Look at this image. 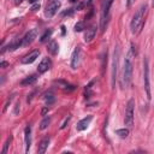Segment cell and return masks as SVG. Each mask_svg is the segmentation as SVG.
<instances>
[{
    "mask_svg": "<svg viewBox=\"0 0 154 154\" xmlns=\"http://www.w3.org/2000/svg\"><path fill=\"white\" fill-rule=\"evenodd\" d=\"M112 2H113V0H102V4H101V18H100V26H101L102 31L106 28V24H107L108 17H109V8H111Z\"/></svg>",
    "mask_w": 154,
    "mask_h": 154,
    "instance_id": "3957f363",
    "label": "cell"
},
{
    "mask_svg": "<svg viewBox=\"0 0 154 154\" xmlns=\"http://www.w3.org/2000/svg\"><path fill=\"white\" fill-rule=\"evenodd\" d=\"M55 83H58V84L60 85V88H63L64 90H67V91H70V90H73V89H75V85H71V84H69L67 82H65V81H63V79L55 81Z\"/></svg>",
    "mask_w": 154,
    "mask_h": 154,
    "instance_id": "ac0fdd59",
    "label": "cell"
},
{
    "mask_svg": "<svg viewBox=\"0 0 154 154\" xmlns=\"http://www.w3.org/2000/svg\"><path fill=\"white\" fill-rule=\"evenodd\" d=\"M60 6H61V2H60L59 0H53V1H51V2L47 5L46 10H45V16L48 17V18H52V17L58 12V10L60 8Z\"/></svg>",
    "mask_w": 154,
    "mask_h": 154,
    "instance_id": "52a82bcc",
    "label": "cell"
},
{
    "mask_svg": "<svg viewBox=\"0 0 154 154\" xmlns=\"http://www.w3.org/2000/svg\"><path fill=\"white\" fill-rule=\"evenodd\" d=\"M134 113H135V100L130 99L126 103L125 116H124V124L128 128H131L134 125Z\"/></svg>",
    "mask_w": 154,
    "mask_h": 154,
    "instance_id": "277c9868",
    "label": "cell"
},
{
    "mask_svg": "<svg viewBox=\"0 0 154 154\" xmlns=\"http://www.w3.org/2000/svg\"><path fill=\"white\" fill-rule=\"evenodd\" d=\"M24 142H25V153H28L31 146V126L30 125H28L24 129Z\"/></svg>",
    "mask_w": 154,
    "mask_h": 154,
    "instance_id": "5bb4252c",
    "label": "cell"
},
{
    "mask_svg": "<svg viewBox=\"0 0 154 154\" xmlns=\"http://www.w3.org/2000/svg\"><path fill=\"white\" fill-rule=\"evenodd\" d=\"M79 59H81V48L79 47H76L71 54V63H70V66L72 70H76L79 65Z\"/></svg>",
    "mask_w": 154,
    "mask_h": 154,
    "instance_id": "9c48e42d",
    "label": "cell"
},
{
    "mask_svg": "<svg viewBox=\"0 0 154 154\" xmlns=\"http://www.w3.org/2000/svg\"><path fill=\"white\" fill-rule=\"evenodd\" d=\"M129 129H126V128H124V129H117L116 130V135H118L119 137H122V138H125V137H128L129 136Z\"/></svg>",
    "mask_w": 154,
    "mask_h": 154,
    "instance_id": "d6986e66",
    "label": "cell"
},
{
    "mask_svg": "<svg viewBox=\"0 0 154 154\" xmlns=\"http://www.w3.org/2000/svg\"><path fill=\"white\" fill-rule=\"evenodd\" d=\"M7 66H10V64H8L7 61H1V63H0V67H1V69H6Z\"/></svg>",
    "mask_w": 154,
    "mask_h": 154,
    "instance_id": "d4e9b609",
    "label": "cell"
},
{
    "mask_svg": "<svg viewBox=\"0 0 154 154\" xmlns=\"http://www.w3.org/2000/svg\"><path fill=\"white\" fill-rule=\"evenodd\" d=\"M38 55H40V51H37V49H35V51H32V52H30L29 54H26V55H24L23 58H22V60H20V63L22 64H25V65H29V64H32L37 58H38Z\"/></svg>",
    "mask_w": 154,
    "mask_h": 154,
    "instance_id": "30bf717a",
    "label": "cell"
},
{
    "mask_svg": "<svg viewBox=\"0 0 154 154\" xmlns=\"http://www.w3.org/2000/svg\"><path fill=\"white\" fill-rule=\"evenodd\" d=\"M47 112H48V106H46V107H45V108L42 109V116H45V114H46Z\"/></svg>",
    "mask_w": 154,
    "mask_h": 154,
    "instance_id": "f1b7e54d",
    "label": "cell"
},
{
    "mask_svg": "<svg viewBox=\"0 0 154 154\" xmlns=\"http://www.w3.org/2000/svg\"><path fill=\"white\" fill-rule=\"evenodd\" d=\"M135 52H134V43H131V48L128 51L125 59H124V66H123V85L128 87L131 82V77H132V59H134Z\"/></svg>",
    "mask_w": 154,
    "mask_h": 154,
    "instance_id": "6da1fadb",
    "label": "cell"
},
{
    "mask_svg": "<svg viewBox=\"0 0 154 154\" xmlns=\"http://www.w3.org/2000/svg\"><path fill=\"white\" fill-rule=\"evenodd\" d=\"M119 53H120L119 47H116L114 54H113V61H112V88L116 87V81L118 75V64H119Z\"/></svg>",
    "mask_w": 154,
    "mask_h": 154,
    "instance_id": "8992f818",
    "label": "cell"
},
{
    "mask_svg": "<svg viewBox=\"0 0 154 154\" xmlns=\"http://www.w3.org/2000/svg\"><path fill=\"white\" fill-rule=\"evenodd\" d=\"M11 141H12V137L10 136L7 140H6V142H5V144H4V148H2V154H5L6 152H7V148H8V146H10V143H11Z\"/></svg>",
    "mask_w": 154,
    "mask_h": 154,
    "instance_id": "cb8c5ba5",
    "label": "cell"
},
{
    "mask_svg": "<svg viewBox=\"0 0 154 154\" xmlns=\"http://www.w3.org/2000/svg\"><path fill=\"white\" fill-rule=\"evenodd\" d=\"M51 67H52V60L49 58H43L37 66V71L38 73H45L48 70H51Z\"/></svg>",
    "mask_w": 154,
    "mask_h": 154,
    "instance_id": "8fae6325",
    "label": "cell"
},
{
    "mask_svg": "<svg viewBox=\"0 0 154 154\" xmlns=\"http://www.w3.org/2000/svg\"><path fill=\"white\" fill-rule=\"evenodd\" d=\"M91 120H93V116H87V117H84L83 119H81V120L77 123L76 130H77V131H83V130H85V129L89 126V124H90Z\"/></svg>",
    "mask_w": 154,
    "mask_h": 154,
    "instance_id": "4fadbf2b",
    "label": "cell"
},
{
    "mask_svg": "<svg viewBox=\"0 0 154 154\" xmlns=\"http://www.w3.org/2000/svg\"><path fill=\"white\" fill-rule=\"evenodd\" d=\"M84 29V22H78V23H76V25H75V31L77 32V31H82Z\"/></svg>",
    "mask_w": 154,
    "mask_h": 154,
    "instance_id": "603a6c76",
    "label": "cell"
},
{
    "mask_svg": "<svg viewBox=\"0 0 154 154\" xmlns=\"http://www.w3.org/2000/svg\"><path fill=\"white\" fill-rule=\"evenodd\" d=\"M70 118H71V117H67V118H66V120H65V122H64V124H63V125L60 126V129H64V128L66 126V124L69 123V120H70Z\"/></svg>",
    "mask_w": 154,
    "mask_h": 154,
    "instance_id": "83f0119b",
    "label": "cell"
},
{
    "mask_svg": "<svg viewBox=\"0 0 154 154\" xmlns=\"http://www.w3.org/2000/svg\"><path fill=\"white\" fill-rule=\"evenodd\" d=\"M52 32H53V30H52V29H48V30H46V31H45V34L41 36V38H40V42H42V43H43V42H46V41H47L49 37H51Z\"/></svg>",
    "mask_w": 154,
    "mask_h": 154,
    "instance_id": "ffe728a7",
    "label": "cell"
},
{
    "mask_svg": "<svg viewBox=\"0 0 154 154\" xmlns=\"http://www.w3.org/2000/svg\"><path fill=\"white\" fill-rule=\"evenodd\" d=\"M47 51H48L49 54H52V55H57L58 52H59V45H58V42L54 41V40L51 41V42L47 45Z\"/></svg>",
    "mask_w": 154,
    "mask_h": 154,
    "instance_id": "9a60e30c",
    "label": "cell"
},
{
    "mask_svg": "<svg viewBox=\"0 0 154 154\" xmlns=\"http://www.w3.org/2000/svg\"><path fill=\"white\" fill-rule=\"evenodd\" d=\"M36 81H37V75H31V76H28L26 78H24V79L20 82V84H22V85H30V84L35 83Z\"/></svg>",
    "mask_w": 154,
    "mask_h": 154,
    "instance_id": "e0dca14e",
    "label": "cell"
},
{
    "mask_svg": "<svg viewBox=\"0 0 154 154\" xmlns=\"http://www.w3.org/2000/svg\"><path fill=\"white\" fill-rule=\"evenodd\" d=\"M37 34H38V30H37V29H31V30H29V31L24 35V37L22 38V46H23V47H26V46L31 45V43L35 41V38L37 37Z\"/></svg>",
    "mask_w": 154,
    "mask_h": 154,
    "instance_id": "ba28073f",
    "label": "cell"
},
{
    "mask_svg": "<svg viewBox=\"0 0 154 154\" xmlns=\"http://www.w3.org/2000/svg\"><path fill=\"white\" fill-rule=\"evenodd\" d=\"M134 2H135V0H126V7H128V8L131 7Z\"/></svg>",
    "mask_w": 154,
    "mask_h": 154,
    "instance_id": "4316f807",
    "label": "cell"
},
{
    "mask_svg": "<svg viewBox=\"0 0 154 154\" xmlns=\"http://www.w3.org/2000/svg\"><path fill=\"white\" fill-rule=\"evenodd\" d=\"M147 12V5H142L132 16V19L130 22V29L132 34H138L144 24V16Z\"/></svg>",
    "mask_w": 154,
    "mask_h": 154,
    "instance_id": "7a4b0ae2",
    "label": "cell"
},
{
    "mask_svg": "<svg viewBox=\"0 0 154 154\" xmlns=\"http://www.w3.org/2000/svg\"><path fill=\"white\" fill-rule=\"evenodd\" d=\"M143 82H144V90H146L147 97L148 100H150L152 94H150V83H149V64L147 58H144L143 60Z\"/></svg>",
    "mask_w": 154,
    "mask_h": 154,
    "instance_id": "5b68a950",
    "label": "cell"
},
{
    "mask_svg": "<svg viewBox=\"0 0 154 154\" xmlns=\"http://www.w3.org/2000/svg\"><path fill=\"white\" fill-rule=\"evenodd\" d=\"M22 1H23V0H14V4H16V5H19Z\"/></svg>",
    "mask_w": 154,
    "mask_h": 154,
    "instance_id": "f546056e",
    "label": "cell"
},
{
    "mask_svg": "<svg viewBox=\"0 0 154 154\" xmlns=\"http://www.w3.org/2000/svg\"><path fill=\"white\" fill-rule=\"evenodd\" d=\"M96 25H91L89 26L85 31H84V42H91L94 40V37L96 36Z\"/></svg>",
    "mask_w": 154,
    "mask_h": 154,
    "instance_id": "7c38bea8",
    "label": "cell"
},
{
    "mask_svg": "<svg viewBox=\"0 0 154 154\" xmlns=\"http://www.w3.org/2000/svg\"><path fill=\"white\" fill-rule=\"evenodd\" d=\"M45 101H46V103L49 106V105H52L53 102H54V95L52 94V93H48V94H46L45 95Z\"/></svg>",
    "mask_w": 154,
    "mask_h": 154,
    "instance_id": "7402d4cb",
    "label": "cell"
},
{
    "mask_svg": "<svg viewBox=\"0 0 154 154\" xmlns=\"http://www.w3.org/2000/svg\"><path fill=\"white\" fill-rule=\"evenodd\" d=\"M152 5H153V6H154V0H153V1H152Z\"/></svg>",
    "mask_w": 154,
    "mask_h": 154,
    "instance_id": "d6a6232c",
    "label": "cell"
},
{
    "mask_svg": "<svg viewBox=\"0 0 154 154\" xmlns=\"http://www.w3.org/2000/svg\"><path fill=\"white\" fill-rule=\"evenodd\" d=\"M29 2L30 4H34V2H36V0H29Z\"/></svg>",
    "mask_w": 154,
    "mask_h": 154,
    "instance_id": "4dcf8cb0",
    "label": "cell"
},
{
    "mask_svg": "<svg viewBox=\"0 0 154 154\" xmlns=\"http://www.w3.org/2000/svg\"><path fill=\"white\" fill-rule=\"evenodd\" d=\"M48 144H49V137L43 138V140L40 142V144H38L37 152H38L40 154H45V153H46V150H47V148H48Z\"/></svg>",
    "mask_w": 154,
    "mask_h": 154,
    "instance_id": "2e32d148",
    "label": "cell"
},
{
    "mask_svg": "<svg viewBox=\"0 0 154 154\" xmlns=\"http://www.w3.org/2000/svg\"><path fill=\"white\" fill-rule=\"evenodd\" d=\"M49 124H51V117H46V118L41 122V124H40V129H41V130H45V129L48 128Z\"/></svg>",
    "mask_w": 154,
    "mask_h": 154,
    "instance_id": "44dd1931",
    "label": "cell"
},
{
    "mask_svg": "<svg viewBox=\"0 0 154 154\" xmlns=\"http://www.w3.org/2000/svg\"><path fill=\"white\" fill-rule=\"evenodd\" d=\"M70 1H71V2H75V1H77V0H70Z\"/></svg>",
    "mask_w": 154,
    "mask_h": 154,
    "instance_id": "1f68e13d",
    "label": "cell"
},
{
    "mask_svg": "<svg viewBox=\"0 0 154 154\" xmlns=\"http://www.w3.org/2000/svg\"><path fill=\"white\" fill-rule=\"evenodd\" d=\"M40 8V4L38 2H36V4H34L32 6H31V11H36V10H38Z\"/></svg>",
    "mask_w": 154,
    "mask_h": 154,
    "instance_id": "484cf974",
    "label": "cell"
}]
</instances>
